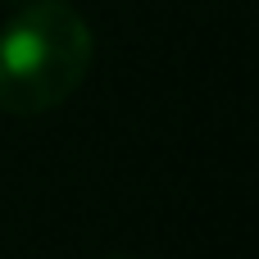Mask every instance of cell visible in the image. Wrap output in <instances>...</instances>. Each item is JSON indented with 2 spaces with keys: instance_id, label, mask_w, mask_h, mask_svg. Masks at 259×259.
I'll list each match as a JSON object with an SVG mask.
<instances>
[{
  "instance_id": "6da1fadb",
  "label": "cell",
  "mask_w": 259,
  "mask_h": 259,
  "mask_svg": "<svg viewBox=\"0 0 259 259\" xmlns=\"http://www.w3.org/2000/svg\"><path fill=\"white\" fill-rule=\"evenodd\" d=\"M96 36L68 0H23L0 27V109L36 118L77 96Z\"/></svg>"
},
{
  "instance_id": "7a4b0ae2",
  "label": "cell",
  "mask_w": 259,
  "mask_h": 259,
  "mask_svg": "<svg viewBox=\"0 0 259 259\" xmlns=\"http://www.w3.org/2000/svg\"><path fill=\"white\" fill-rule=\"evenodd\" d=\"M5 5H23V0H5Z\"/></svg>"
},
{
  "instance_id": "3957f363",
  "label": "cell",
  "mask_w": 259,
  "mask_h": 259,
  "mask_svg": "<svg viewBox=\"0 0 259 259\" xmlns=\"http://www.w3.org/2000/svg\"><path fill=\"white\" fill-rule=\"evenodd\" d=\"M109 259H123V255H109Z\"/></svg>"
}]
</instances>
